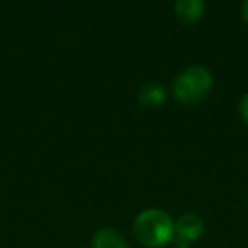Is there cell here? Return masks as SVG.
I'll use <instances>...</instances> for the list:
<instances>
[{"mask_svg":"<svg viewBox=\"0 0 248 248\" xmlns=\"http://www.w3.org/2000/svg\"><path fill=\"white\" fill-rule=\"evenodd\" d=\"M133 230L138 241L145 247L158 248L172 241L175 233V224L172 217L160 209H146L138 214Z\"/></svg>","mask_w":248,"mask_h":248,"instance_id":"cell-1","label":"cell"},{"mask_svg":"<svg viewBox=\"0 0 248 248\" xmlns=\"http://www.w3.org/2000/svg\"><path fill=\"white\" fill-rule=\"evenodd\" d=\"M213 87V75L199 65L182 70L173 80V95L182 104H196L207 95Z\"/></svg>","mask_w":248,"mask_h":248,"instance_id":"cell-2","label":"cell"},{"mask_svg":"<svg viewBox=\"0 0 248 248\" xmlns=\"http://www.w3.org/2000/svg\"><path fill=\"white\" fill-rule=\"evenodd\" d=\"M204 231V223L197 214H184L175 223V233H173V245L175 248H187L190 241L201 238Z\"/></svg>","mask_w":248,"mask_h":248,"instance_id":"cell-3","label":"cell"},{"mask_svg":"<svg viewBox=\"0 0 248 248\" xmlns=\"http://www.w3.org/2000/svg\"><path fill=\"white\" fill-rule=\"evenodd\" d=\"M173 11L184 22H196L204 14V2L201 0H177L173 4Z\"/></svg>","mask_w":248,"mask_h":248,"instance_id":"cell-4","label":"cell"},{"mask_svg":"<svg viewBox=\"0 0 248 248\" xmlns=\"http://www.w3.org/2000/svg\"><path fill=\"white\" fill-rule=\"evenodd\" d=\"M140 102L146 107H156L167 100V89L158 82H150L140 90Z\"/></svg>","mask_w":248,"mask_h":248,"instance_id":"cell-5","label":"cell"},{"mask_svg":"<svg viewBox=\"0 0 248 248\" xmlns=\"http://www.w3.org/2000/svg\"><path fill=\"white\" fill-rule=\"evenodd\" d=\"M92 248H128V243L117 231L102 228L92 236Z\"/></svg>","mask_w":248,"mask_h":248,"instance_id":"cell-6","label":"cell"},{"mask_svg":"<svg viewBox=\"0 0 248 248\" xmlns=\"http://www.w3.org/2000/svg\"><path fill=\"white\" fill-rule=\"evenodd\" d=\"M240 114H241V119L248 124V93H245L240 100Z\"/></svg>","mask_w":248,"mask_h":248,"instance_id":"cell-7","label":"cell"},{"mask_svg":"<svg viewBox=\"0 0 248 248\" xmlns=\"http://www.w3.org/2000/svg\"><path fill=\"white\" fill-rule=\"evenodd\" d=\"M241 17H243V21L248 22V0H245L241 4Z\"/></svg>","mask_w":248,"mask_h":248,"instance_id":"cell-8","label":"cell"}]
</instances>
